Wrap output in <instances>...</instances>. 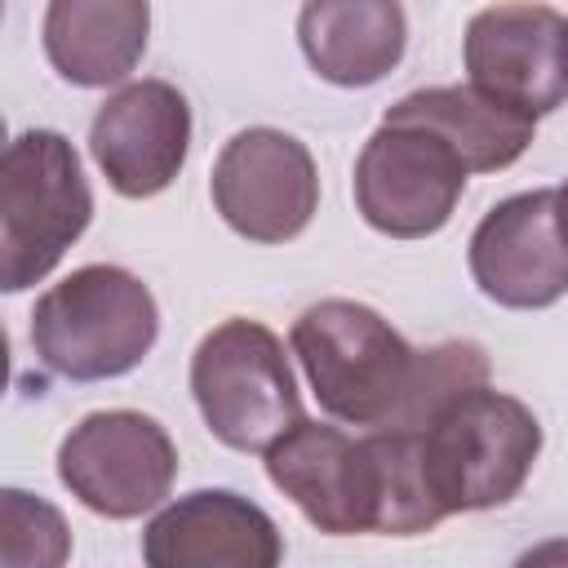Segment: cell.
Masks as SVG:
<instances>
[{
	"mask_svg": "<svg viewBox=\"0 0 568 568\" xmlns=\"http://www.w3.org/2000/svg\"><path fill=\"white\" fill-rule=\"evenodd\" d=\"M160 333L151 288L124 266H80L31 311V346L40 364L71 382L133 373Z\"/></svg>",
	"mask_w": 568,
	"mask_h": 568,
	"instance_id": "obj_1",
	"label": "cell"
},
{
	"mask_svg": "<svg viewBox=\"0 0 568 568\" xmlns=\"http://www.w3.org/2000/svg\"><path fill=\"white\" fill-rule=\"evenodd\" d=\"M293 355L320 408L351 426H390L413 382L417 351L364 302L328 297L293 320Z\"/></svg>",
	"mask_w": 568,
	"mask_h": 568,
	"instance_id": "obj_2",
	"label": "cell"
},
{
	"mask_svg": "<svg viewBox=\"0 0 568 568\" xmlns=\"http://www.w3.org/2000/svg\"><path fill=\"white\" fill-rule=\"evenodd\" d=\"M89 217L93 191L75 146L53 129L18 133L0 164V288L22 293L40 284L84 235Z\"/></svg>",
	"mask_w": 568,
	"mask_h": 568,
	"instance_id": "obj_3",
	"label": "cell"
},
{
	"mask_svg": "<svg viewBox=\"0 0 568 568\" xmlns=\"http://www.w3.org/2000/svg\"><path fill=\"white\" fill-rule=\"evenodd\" d=\"M422 444L430 488L448 515L493 510L524 488L541 453V422L515 395L479 386L453 399L422 430Z\"/></svg>",
	"mask_w": 568,
	"mask_h": 568,
	"instance_id": "obj_4",
	"label": "cell"
},
{
	"mask_svg": "<svg viewBox=\"0 0 568 568\" xmlns=\"http://www.w3.org/2000/svg\"><path fill=\"white\" fill-rule=\"evenodd\" d=\"M191 395L204 426L235 453H266L288 426L302 422L288 355L257 320H226L195 346Z\"/></svg>",
	"mask_w": 568,
	"mask_h": 568,
	"instance_id": "obj_5",
	"label": "cell"
},
{
	"mask_svg": "<svg viewBox=\"0 0 568 568\" xmlns=\"http://www.w3.org/2000/svg\"><path fill=\"white\" fill-rule=\"evenodd\" d=\"M58 479L93 515L138 519L169 497L178 479V448L146 413H89L58 448Z\"/></svg>",
	"mask_w": 568,
	"mask_h": 568,
	"instance_id": "obj_6",
	"label": "cell"
},
{
	"mask_svg": "<svg viewBox=\"0 0 568 568\" xmlns=\"http://www.w3.org/2000/svg\"><path fill=\"white\" fill-rule=\"evenodd\" d=\"M466 173L462 155L435 129L382 120L355 160V209L382 235L422 240L448 226Z\"/></svg>",
	"mask_w": 568,
	"mask_h": 568,
	"instance_id": "obj_7",
	"label": "cell"
},
{
	"mask_svg": "<svg viewBox=\"0 0 568 568\" xmlns=\"http://www.w3.org/2000/svg\"><path fill=\"white\" fill-rule=\"evenodd\" d=\"M213 209L257 244L297 240L320 209V173L311 151L280 129H244L213 160Z\"/></svg>",
	"mask_w": 568,
	"mask_h": 568,
	"instance_id": "obj_8",
	"label": "cell"
},
{
	"mask_svg": "<svg viewBox=\"0 0 568 568\" xmlns=\"http://www.w3.org/2000/svg\"><path fill=\"white\" fill-rule=\"evenodd\" d=\"M462 62L475 89L524 115L568 102V18L550 4H488L466 22Z\"/></svg>",
	"mask_w": 568,
	"mask_h": 568,
	"instance_id": "obj_9",
	"label": "cell"
},
{
	"mask_svg": "<svg viewBox=\"0 0 568 568\" xmlns=\"http://www.w3.org/2000/svg\"><path fill=\"white\" fill-rule=\"evenodd\" d=\"M271 484L328 537L377 532V462L364 439L324 422H297L266 448Z\"/></svg>",
	"mask_w": 568,
	"mask_h": 568,
	"instance_id": "obj_10",
	"label": "cell"
},
{
	"mask_svg": "<svg viewBox=\"0 0 568 568\" xmlns=\"http://www.w3.org/2000/svg\"><path fill=\"white\" fill-rule=\"evenodd\" d=\"M484 297L510 311H541L568 293V235L555 191H524L484 213L466 248Z\"/></svg>",
	"mask_w": 568,
	"mask_h": 568,
	"instance_id": "obj_11",
	"label": "cell"
},
{
	"mask_svg": "<svg viewBox=\"0 0 568 568\" xmlns=\"http://www.w3.org/2000/svg\"><path fill=\"white\" fill-rule=\"evenodd\" d=\"M191 106L169 80H133L115 89L89 129V151L124 200L160 195L186 164Z\"/></svg>",
	"mask_w": 568,
	"mask_h": 568,
	"instance_id": "obj_12",
	"label": "cell"
},
{
	"mask_svg": "<svg viewBox=\"0 0 568 568\" xmlns=\"http://www.w3.org/2000/svg\"><path fill=\"white\" fill-rule=\"evenodd\" d=\"M280 555L275 519L231 488L186 493L142 532V559L151 568H275Z\"/></svg>",
	"mask_w": 568,
	"mask_h": 568,
	"instance_id": "obj_13",
	"label": "cell"
},
{
	"mask_svg": "<svg viewBox=\"0 0 568 568\" xmlns=\"http://www.w3.org/2000/svg\"><path fill=\"white\" fill-rule=\"evenodd\" d=\"M297 40L320 80L364 89L399 67L408 18L399 0H306Z\"/></svg>",
	"mask_w": 568,
	"mask_h": 568,
	"instance_id": "obj_14",
	"label": "cell"
},
{
	"mask_svg": "<svg viewBox=\"0 0 568 568\" xmlns=\"http://www.w3.org/2000/svg\"><path fill=\"white\" fill-rule=\"evenodd\" d=\"M44 58L67 84L106 89L120 84L146 53L151 4L146 0H49Z\"/></svg>",
	"mask_w": 568,
	"mask_h": 568,
	"instance_id": "obj_15",
	"label": "cell"
},
{
	"mask_svg": "<svg viewBox=\"0 0 568 568\" xmlns=\"http://www.w3.org/2000/svg\"><path fill=\"white\" fill-rule=\"evenodd\" d=\"M386 124H422L435 129L470 173H497L515 164L532 133L537 120L506 106L501 98L475 89V84H439V89H417L386 106Z\"/></svg>",
	"mask_w": 568,
	"mask_h": 568,
	"instance_id": "obj_16",
	"label": "cell"
},
{
	"mask_svg": "<svg viewBox=\"0 0 568 568\" xmlns=\"http://www.w3.org/2000/svg\"><path fill=\"white\" fill-rule=\"evenodd\" d=\"M377 462V532L382 537H413L430 532L448 510L439 506L430 475H426V444L422 430L377 426L368 435Z\"/></svg>",
	"mask_w": 568,
	"mask_h": 568,
	"instance_id": "obj_17",
	"label": "cell"
},
{
	"mask_svg": "<svg viewBox=\"0 0 568 568\" xmlns=\"http://www.w3.org/2000/svg\"><path fill=\"white\" fill-rule=\"evenodd\" d=\"M488 386V355L479 342H435L422 346L413 359V382L399 404V417L390 426L399 430H426L453 399L466 390Z\"/></svg>",
	"mask_w": 568,
	"mask_h": 568,
	"instance_id": "obj_18",
	"label": "cell"
},
{
	"mask_svg": "<svg viewBox=\"0 0 568 568\" xmlns=\"http://www.w3.org/2000/svg\"><path fill=\"white\" fill-rule=\"evenodd\" d=\"M0 528H4L0 555L9 568H27V564L44 568V564H62L71 555V532H67L62 515L22 488L0 493Z\"/></svg>",
	"mask_w": 568,
	"mask_h": 568,
	"instance_id": "obj_19",
	"label": "cell"
},
{
	"mask_svg": "<svg viewBox=\"0 0 568 568\" xmlns=\"http://www.w3.org/2000/svg\"><path fill=\"white\" fill-rule=\"evenodd\" d=\"M555 200H559V226H564V235H568V182L555 191Z\"/></svg>",
	"mask_w": 568,
	"mask_h": 568,
	"instance_id": "obj_20",
	"label": "cell"
}]
</instances>
